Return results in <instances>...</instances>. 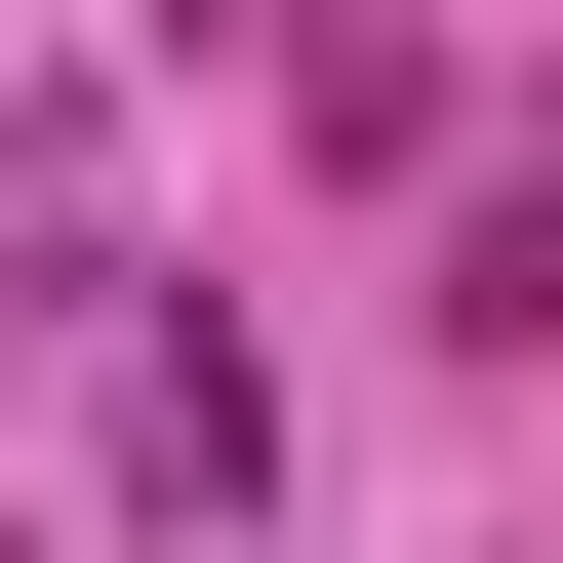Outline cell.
I'll use <instances>...</instances> for the list:
<instances>
[{
    "label": "cell",
    "mask_w": 563,
    "mask_h": 563,
    "mask_svg": "<svg viewBox=\"0 0 563 563\" xmlns=\"http://www.w3.org/2000/svg\"><path fill=\"white\" fill-rule=\"evenodd\" d=\"M443 363H563V162H523V201H443Z\"/></svg>",
    "instance_id": "7a4b0ae2"
},
{
    "label": "cell",
    "mask_w": 563,
    "mask_h": 563,
    "mask_svg": "<svg viewBox=\"0 0 563 563\" xmlns=\"http://www.w3.org/2000/svg\"><path fill=\"white\" fill-rule=\"evenodd\" d=\"M121 483H162V523H242V483H282V402H242V322H121Z\"/></svg>",
    "instance_id": "6da1fadb"
}]
</instances>
